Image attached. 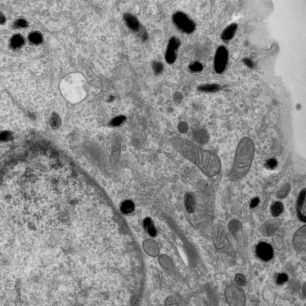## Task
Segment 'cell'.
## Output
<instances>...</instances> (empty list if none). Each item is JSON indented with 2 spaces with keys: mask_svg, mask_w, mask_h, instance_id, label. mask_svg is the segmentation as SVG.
<instances>
[{
  "mask_svg": "<svg viewBox=\"0 0 306 306\" xmlns=\"http://www.w3.org/2000/svg\"><path fill=\"white\" fill-rule=\"evenodd\" d=\"M59 120V116L57 114L53 113L50 117V124L52 126L56 127L58 126L60 122Z\"/></svg>",
  "mask_w": 306,
  "mask_h": 306,
  "instance_id": "cell-22",
  "label": "cell"
},
{
  "mask_svg": "<svg viewBox=\"0 0 306 306\" xmlns=\"http://www.w3.org/2000/svg\"><path fill=\"white\" fill-rule=\"evenodd\" d=\"M244 62L248 66L251 67L252 65V62L249 59L246 58L244 59Z\"/></svg>",
  "mask_w": 306,
  "mask_h": 306,
  "instance_id": "cell-31",
  "label": "cell"
},
{
  "mask_svg": "<svg viewBox=\"0 0 306 306\" xmlns=\"http://www.w3.org/2000/svg\"><path fill=\"white\" fill-rule=\"evenodd\" d=\"M235 279L236 283L240 286H244L246 284V278L245 276L241 273L237 274L235 276Z\"/></svg>",
  "mask_w": 306,
  "mask_h": 306,
  "instance_id": "cell-19",
  "label": "cell"
},
{
  "mask_svg": "<svg viewBox=\"0 0 306 306\" xmlns=\"http://www.w3.org/2000/svg\"><path fill=\"white\" fill-rule=\"evenodd\" d=\"M224 50H219L217 53L215 62V71L219 73L222 72L224 70L227 62L226 53Z\"/></svg>",
  "mask_w": 306,
  "mask_h": 306,
  "instance_id": "cell-8",
  "label": "cell"
},
{
  "mask_svg": "<svg viewBox=\"0 0 306 306\" xmlns=\"http://www.w3.org/2000/svg\"><path fill=\"white\" fill-rule=\"evenodd\" d=\"M284 206L280 201L273 202L271 205L270 210L272 215L274 217H277L281 215L284 212Z\"/></svg>",
  "mask_w": 306,
  "mask_h": 306,
  "instance_id": "cell-10",
  "label": "cell"
},
{
  "mask_svg": "<svg viewBox=\"0 0 306 306\" xmlns=\"http://www.w3.org/2000/svg\"><path fill=\"white\" fill-rule=\"evenodd\" d=\"M191 136L195 142L200 144L206 145L209 142L210 137L208 131L197 124L192 125L190 128Z\"/></svg>",
  "mask_w": 306,
  "mask_h": 306,
  "instance_id": "cell-3",
  "label": "cell"
},
{
  "mask_svg": "<svg viewBox=\"0 0 306 306\" xmlns=\"http://www.w3.org/2000/svg\"><path fill=\"white\" fill-rule=\"evenodd\" d=\"M153 68L154 72L157 74L160 73L163 70V66L160 63H154L153 66Z\"/></svg>",
  "mask_w": 306,
  "mask_h": 306,
  "instance_id": "cell-24",
  "label": "cell"
},
{
  "mask_svg": "<svg viewBox=\"0 0 306 306\" xmlns=\"http://www.w3.org/2000/svg\"><path fill=\"white\" fill-rule=\"evenodd\" d=\"M306 225L299 227L294 233L292 238V244L293 249L301 254L306 252Z\"/></svg>",
  "mask_w": 306,
  "mask_h": 306,
  "instance_id": "cell-2",
  "label": "cell"
},
{
  "mask_svg": "<svg viewBox=\"0 0 306 306\" xmlns=\"http://www.w3.org/2000/svg\"><path fill=\"white\" fill-rule=\"evenodd\" d=\"M190 69L193 71H199L202 69V65L199 63H195L191 65Z\"/></svg>",
  "mask_w": 306,
  "mask_h": 306,
  "instance_id": "cell-29",
  "label": "cell"
},
{
  "mask_svg": "<svg viewBox=\"0 0 306 306\" xmlns=\"http://www.w3.org/2000/svg\"><path fill=\"white\" fill-rule=\"evenodd\" d=\"M143 225L144 229L150 235L154 237L156 235L157 231L150 218H147L145 219L143 221Z\"/></svg>",
  "mask_w": 306,
  "mask_h": 306,
  "instance_id": "cell-11",
  "label": "cell"
},
{
  "mask_svg": "<svg viewBox=\"0 0 306 306\" xmlns=\"http://www.w3.org/2000/svg\"><path fill=\"white\" fill-rule=\"evenodd\" d=\"M287 271L291 275L295 276V273L293 269V267L290 263L287 264L286 267Z\"/></svg>",
  "mask_w": 306,
  "mask_h": 306,
  "instance_id": "cell-27",
  "label": "cell"
},
{
  "mask_svg": "<svg viewBox=\"0 0 306 306\" xmlns=\"http://www.w3.org/2000/svg\"><path fill=\"white\" fill-rule=\"evenodd\" d=\"M263 299L268 306L274 305L276 300L275 291L273 286L271 284L266 285L263 290Z\"/></svg>",
  "mask_w": 306,
  "mask_h": 306,
  "instance_id": "cell-7",
  "label": "cell"
},
{
  "mask_svg": "<svg viewBox=\"0 0 306 306\" xmlns=\"http://www.w3.org/2000/svg\"><path fill=\"white\" fill-rule=\"evenodd\" d=\"M189 126L185 122H180L178 125V129L180 132L182 134L186 133L188 130Z\"/></svg>",
  "mask_w": 306,
  "mask_h": 306,
  "instance_id": "cell-23",
  "label": "cell"
},
{
  "mask_svg": "<svg viewBox=\"0 0 306 306\" xmlns=\"http://www.w3.org/2000/svg\"><path fill=\"white\" fill-rule=\"evenodd\" d=\"M282 223V220L279 218H276L269 220L262 225L260 228V232L264 237H270L273 235L280 228Z\"/></svg>",
  "mask_w": 306,
  "mask_h": 306,
  "instance_id": "cell-5",
  "label": "cell"
},
{
  "mask_svg": "<svg viewBox=\"0 0 306 306\" xmlns=\"http://www.w3.org/2000/svg\"><path fill=\"white\" fill-rule=\"evenodd\" d=\"M276 281L277 284H281L288 280V276L284 273H281L277 274L276 276Z\"/></svg>",
  "mask_w": 306,
  "mask_h": 306,
  "instance_id": "cell-20",
  "label": "cell"
},
{
  "mask_svg": "<svg viewBox=\"0 0 306 306\" xmlns=\"http://www.w3.org/2000/svg\"><path fill=\"white\" fill-rule=\"evenodd\" d=\"M185 204L186 209L189 212L191 213L194 211L195 199L194 195L192 192H188L186 195Z\"/></svg>",
  "mask_w": 306,
  "mask_h": 306,
  "instance_id": "cell-9",
  "label": "cell"
},
{
  "mask_svg": "<svg viewBox=\"0 0 306 306\" xmlns=\"http://www.w3.org/2000/svg\"><path fill=\"white\" fill-rule=\"evenodd\" d=\"M278 162L277 160L274 158L269 159L266 162L265 167L268 170H273L275 169L277 166Z\"/></svg>",
  "mask_w": 306,
  "mask_h": 306,
  "instance_id": "cell-17",
  "label": "cell"
},
{
  "mask_svg": "<svg viewBox=\"0 0 306 306\" xmlns=\"http://www.w3.org/2000/svg\"><path fill=\"white\" fill-rule=\"evenodd\" d=\"M236 27L235 25H233L227 28L223 33V38L227 39L230 38L235 32Z\"/></svg>",
  "mask_w": 306,
  "mask_h": 306,
  "instance_id": "cell-18",
  "label": "cell"
},
{
  "mask_svg": "<svg viewBox=\"0 0 306 306\" xmlns=\"http://www.w3.org/2000/svg\"><path fill=\"white\" fill-rule=\"evenodd\" d=\"M219 88L218 85L213 84L201 85L198 87V89L202 91L212 92L218 90Z\"/></svg>",
  "mask_w": 306,
  "mask_h": 306,
  "instance_id": "cell-16",
  "label": "cell"
},
{
  "mask_svg": "<svg viewBox=\"0 0 306 306\" xmlns=\"http://www.w3.org/2000/svg\"><path fill=\"white\" fill-rule=\"evenodd\" d=\"M4 21V18L2 15L0 14V22L1 24H3Z\"/></svg>",
  "mask_w": 306,
  "mask_h": 306,
  "instance_id": "cell-32",
  "label": "cell"
},
{
  "mask_svg": "<svg viewBox=\"0 0 306 306\" xmlns=\"http://www.w3.org/2000/svg\"><path fill=\"white\" fill-rule=\"evenodd\" d=\"M30 36V41L33 43L39 44L42 41L41 35L39 33H33Z\"/></svg>",
  "mask_w": 306,
  "mask_h": 306,
  "instance_id": "cell-21",
  "label": "cell"
},
{
  "mask_svg": "<svg viewBox=\"0 0 306 306\" xmlns=\"http://www.w3.org/2000/svg\"><path fill=\"white\" fill-rule=\"evenodd\" d=\"M272 241L276 249L278 251H281L284 245V242L282 238L277 234L272 235Z\"/></svg>",
  "mask_w": 306,
  "mask_h": 306,
  "instance_id": "cell-15",
  "label": "cell"
},
{
  "mask_svg": "<svg viewBox=\"0 0 306 306\" xmlns=\"http://www.w3.org/2000/svg\"><path fill=\"white\" fill-rule=\"evenodd\" d=\"M302 294L303 298L305 299L306 298V282H304L302 284Z\"/></svg>",
  "mask_w": 306,
  "mask_h": 306,
  "instance_id": "cell-30",
  "label": "cell"
},
{
  "mask_svg": "<svg viewBox=\"0 0 306 306\" xmlns=\"http://www.w3.org/2000/svg\"><path fill=\"white\" fill-rule=\"evenodd\" d=\"M260 201L258 198L256 197L253 198L251 201L250 207L252 208H254L256 207Z\"/></svg>",
  "mask_w": 306,
  "mask_h": 306,
  "instance_id": "cell-26",
  "label": "cell"
},
{
  "mask_svg": "<svg viewBox=\"0 0 306 306\" xmlns=\"http://www.w3.org/2000/svg\"><path fill=\"white\" fill-rule=\"evenodd\" d=\"M291 186L289 183L283 185L277 192V195L279 199H283L288 194L291 190Z\"/></svg>",
  "mask_w": 306,
  "mask_h": 306,
  "instance_id": "cell-14",
  "label": "cell"
},
{
  "mask_svg": "<svg viewBox=\"0 0 306 306\" xmlns=\"http://www.w3.org/2000/svg\"><path fill=\"white\" fill-rule=\"evenodd\" d=\"M13 278H15V276H13Z\"/></svg>",
  "mask_w": 306,
  "mask_h": 306,
  "instance_id": "cell-33",
  "label": "cell"
},
{
  "mask_svg": "<svg viewBox=\"0 0 306 306\" xmlns=\"http://www.w3.org/2000/svg\"><path fill=\"white\" fill-rule=\"evenodd\" d=\"M296 209L298 218L301 222H306V188L300 192L297 199Z\"/></svg>",
  "mask_w": 306,
  "mask_h": 306,
  "instance_id": "cell-4",
  "label": "cell"
},
{
  "mask_svg": "<svg viewBox=\"0 0 306 306\" xmlns=\"http://www.w3.org/2000/svg\"><path fill=\"white\" fill-rule=\"evenodd\" d=\"M16 21L17 22H16L15 25L16 27H24L27 26V22L22 19H20Z\"/></svg>",
  "mask_w": 306,
  "mask_h": 306,
  "instance_id": "cell-25",
  "label": "cell"
},
{
  "mask_svg": "<svg viewBox=\"0 0 306 306\" xmlns=\"http://www.w3.org/2000/svg\"><path fill=\"white\" fill-rule=\"evenodd\" d=\"M135 209V206L133 202L130 200H126L122 204L121 209V211L125 214H129L133 212Z\"/></svg>",
  "mask_w": 306,
  "mask_h": 306,
  "instance_id": "cell-12",
  "label": "cell"
},
{
  "mask_svg": "<svg viewBox=\"0 0 306 306\" xmlns=\"http://www.w3.org/2000/svg\"><path fill=\"white\" fill-rule=\"evenodd\" d=\"M24 42L23 38L19 35L13 36L10 41V45L14 50L17 49L23 45Z\"/></svg>",
  "mask_w": 306,
  "mask_h": 306,
  "instance_id": "cell-13",
  "label": "cell"
},
{
  "mask_svg": "<svg viewBox=\"0 0 306 306\" xmlns=\"http://www.w3.org/2000/svg\"><path fill=\"white\" fill-rule=\"evenodd\" d=\"M256 252L258 256L264 261L270 260L273 255L272 247L270 244L265 242H261L258 244Z\"/></svg>",
  "mask_w": 306,
  "mask_h": 306,
  "instance_id": "cell-6",
  "label": "cell"
},
{
  "mask_svg": "<svg viewBox=\"0 0 306 306\" xmlns=\"http://www.w3.org/2000/svg\"><path fill=\"white\" fill-rule=\"evenodd\" d=\"M173 97L175 102H179L182 100V97L180 93L179 92H177L174 94Z\"/></svg>",
  "mask_w": 306,
  "mask_h": 306,
  "instance_id": "cell-28",
  "label": "cell"
},
{
  "mask_svg": "<svg viewBox=\"0 0 306 306\" xmlns=\"http://www.w3.org/2000/svg\"><path fill=\"white\" fill-rule=\"evenodd\" d=\"M180 141L179 151L186 159L209 177H213L219 173L221 169V162L214 151L203 148L186 139H181Z\"/></svg>",
  "mask_w": 306,
  "mask_h": 306,
  "instance_id": "cell-1",
  "label": "cell"
}]
</instances>
